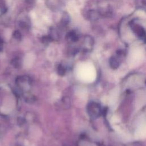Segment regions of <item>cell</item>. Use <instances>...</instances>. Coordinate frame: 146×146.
Segmentation results:
<instances>
[{"mask_svg": "<svg viewBox=\"0 0 146 146\" xmlns=\"http://www.w3.org/2000/svg\"><path fill=\"white\" fill-rule=\"evenodd\" d=\"M15 83L23 92H29L31 87V80L27 75H22L17 77Z\"/></svg>", "mask_w": 146, "mask_h": 146, "instance_id": "cell-1", "label": "cell"}, {"mask_svg": "<svg viewBox=\"0 0 146 146\" xmlns=\"http://www.w3.org/2000/svg\"><path fill=\"white\" fill-rule=\"evenodd\" d=\"M58 72L60 75H63L65 74L66 69L62 65H59L58 67Z\"/></svg>", "mask_w": 146, "mask_h": 146, "instance_id": "cell-4", "label": "cell"}, {"mask_svg": "<svg viewBox=\"0 0 146 146\" xmlns=\"http://www.w3.org/2000/svg\"><path fill=\"white\" fill-rule=\"evenodd\" d=\"M135 137L137 139H144L146 137V123H143L136 129L135 133Z\"/></svg>", "mask_w": 146, "mask_h": 146, "instance_id": "cell-2", "label": "cell"}, {"mask_svg": "<svg viewBox=\"0 0 146 146\" xmlns=\"http://www.w3.org/2000/svg\"><path fill=\"white\" fill-rule=\"evenodd\" d=\"M23 98L25 101H26L27 102L33 103L35 101L34 96L31 93H29V91L23 92Z\"/></svg>", "mask_w": 146, "mask_h": 146, "instance_id": "cell-3", "label": "cell"}]
</instances>
